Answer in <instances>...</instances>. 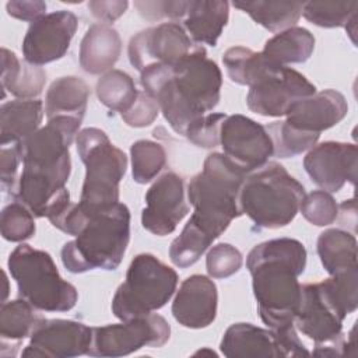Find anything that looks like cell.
<instances>
[{"label":"cell","mask_w":358,"mask_h":358,"mask_svg":"<svg viewBox=\"0 0 358 358\" xmlns=\"http://www.w3.org/2000/svg\"><path fill=\"white\" fill-rule=\"evenodd\" d=\"M46 83V73L39 66L21 63L17 56L1 48V88L3 98L6 91L20 99H34L38 96Z\"/></svg>","instance_id":"obj_26"},{"label":"cell","mask_w":358,"mask_h":358,"mask_svg":"<svg viewBox=\"0 0 358 358\" xmlns=\"http://www.w3.org/2000/svg\"><path fill=\"white\" fill-rule=\"evenodd\" d=\"M222 63L232 83L248 87L256 84L266 73L278 66L262 52H253L245 46L229 48L222 56Z\"/></svg>","instance_id":"obj_31"},{"label":"cell","mask_w":358,"mask_h":358,"mask_svg":"<svg viewBox=\"0 0 358 358\" xmlns=\"http://www.w3.org/2000/svg\"><path fill=\"white\" fill-rule=\"evenodd\" d=\"M260 319L268 329L294 326L301 303L298 277L306 267L302 242L278 238L256 245L246 257Z\"/></svg>","instance_id":"obj_4"},{"label":"cell","mask_w":358,"mask_h":358,"mask_svg":"<svg viewBox=\"0 0 358 358\" xmlns=\"http://www.w3.org/2000/svg\"><path fill=\"white\" fill-rule=\"evenodd\" d=\"M268 136L271 137L274 155L280 158H289L302 154L316 145L320 134L305 133L292 126L285 120L273 122L264 126Z\"/></svg>","instance_id":"obj_33"},{"label":"cell","mask_w":358,"mask_h":358,"mask_svg":"<svg viewBox=\"0 0 358 358\" xmlns=\"http://www.w3.org/2000/svg\"><path fill=\"white\" fill-rule=\"evenodd\" d=\"M305 187L278 162H267L246 175L239 207L257 227L277 229L288 225L296 215Z\"/></svg>","instance_id":"obj_7"},{"label":"cell","mask_w":358,"mask_h":358,"mask_svg":"<svg viewBox=\"0 0 358 358\" xmlns=\"http://www.w3.org/2000/svg\"><path fill=\"white\" fill-rule=\"evenodd\" d=\"M122 52V39L108 24L91 25L80 45V66L90 74H102L112 70Z\"/></svg>","instance_id":"obj_22"},{"label":"cell","mask_w":358,"mask_h":358,"mask_svg":"<svg viewBox=\"0 0 358 358\" xmlns=\"http://www.w3.org/2000/svg\"><path fill=\"white\" fill-rule=\"evenodd\" d=\"M299 210L302 215L316 227H326L336 221L338 215V206L333 196L324 190H315L305 194Z\"/></svg>","instance_id":"obj_37"},{"label":"cell","mask_w":358,"mask_h":358,"mask_svg":"<svg viewBox=\"0 0 358 358\" xmlns=\"http://www.w3.org/2000/svg\"><path fill=\"white\" fill-rule=\"evenodd\" d=\"M18 295L35 309L45 312H67L78 299L73 284L63 280L52 256L27 243L17 246L7 262Z\"/></svg>","instance_id":"obj_9"},{"label":"cell","mask_w":358,"mask_h":358,"mask_svg":"<svg viewBox=\"0 0 358 358\" xmlns=\"http://www.w3.org/2000/svg\"><path fill=\"white\" fill-rule=\"evenodd\" d=\"M220 350L228 358L285 357L274 330L262 329L250 323L231 324L222 336Z\"/></svg>","instance_id":"obj_21"},{"label":"cell","mask_w":358,"mask_h":358,"mask_svg":"<svg viewBox=\"0 0 358 358\" xmlns=\"http://www.w3.org/2000/svg\"><path fill=\"white\" fill-rule=\"evenodd\" d=\"M357 11L358 1H308L302 7V15L323 28L345 27Z\"/></svg>","instance_id":"obj_35"},{"label":"cell","mask_w":358,"mask_h":358,"mask_svg":"<svg viewBox=\"0 0 358 358\" xmlns=\"http://www.w3.org/2000/svg\"><path fill=\"white\" fill-rule=\"evenodd\" d=\"M197 45L178 22H162L143 29L130 39L129 60L140 73L152 64L173 66Z\"/></svg>","instance_id":"obj_14"},{"label":"cell","mask_w":358,"mask_h":358,"mask_svg":"<svg viewBox=\"0 0 358 358\" xmlns=\"http://www.w3.org/2000/svg\"><path fill=\"white\" fill-rule=\"evenodd\" d=\"M90 87L87 83L74 76L60 77L55 80L45 96V115L49 119L56 116H73L83 120Z\"/></svg>","instance_id":"obj_27"},{"label":"cell","mask_w":358,"mask_h":358,"mask_svg":"<svg viewBox=\"0 0 358 358\" xmlns=\"http://www.w3.org/2000/svg\"><path fill=\"white\" fill-rule=\"evenodd\" d=\"M178 274L154 255H137L112 299V312L122 322L161 309L173 295Z\"/></svg>","instance_id":"obj_10"},{"label":"cell","mask_w":358,"mask_h":358,"mask_svg":"<svg viewBox=\"0 0 358 358\" xmlns=\"http://www.w3.org/2000/svg\"><path fill=\"white\" fill-rule=\"evenodd\" d=\"M315 49V38L306 28L291 27L270 38L262 53L278 66L303 63Z\"/></svg>","instance_id":"obj_29"},{"label":"cell","mask_w":358,"mask_h":358,"mask_svg":"<svg viewBox=\"0 0 358 358\" xmlns=\"http://www.w3.org/2000/svg\"><path fill=\"white\" fill-rule=\"evenodd\" d=\"M234 7L245 11L259 25L271 32L294 27L302 15L301 1H234Z\"/></svg>","instance_id":"obj_30"},{"label":"cell","mask_w":358,"mask_h":358,"mask_svg":"<svg viewBox=\"0 0 358 358\" xmlns=\"http://www.w3.org/2000/svg\"><path fill=\"white\" fill-rule=\"evenodd\" d=\"M158 112L159 106L157 101L145 91H138L134 103L120 116L124 123L131 127H145L157 119Z\"/></svg>","instance_id":"obj_40"},{"label":"cell","mask_w":358,"mask_h":358,"mask_svg":"<svg viewBox=\"0 0 358 358\" xmlns=\"http://www.w3.org/2000/svg\"><path fill=\"white\" fill-rule=\"evenodd\" d=\"M249 88L248 108L268 117L285 116L296 101L316 92V87L303 74L285 66L271 69Z\"/></svg>","instance_id":"obj_12"},{"label":"cell","mask_w":358,"mask_h":358,"mask_svg":"<svg viewBox=\"0 0 358 358\" xmlns=\"http://www.w3.org/2000/svg\"><path fill=\"white\" fill-rule=\"evenodd\" d=\"M43 117L41 99H15L4 102L0 108V143H20L34 134Z\"/></svg>","instance_id":"obj_25"},{"label":"cell","mask_w":358,"mask_h":358,"mask_svg":"<svg viewBox=\"0 0 358 358\" xmlns=\"http://www.w3.org/2000/svg\"><path fill=\"white\" fill-rule=\"evenodd\" d=\"M34 214L20 201L7 204L0 217L1 236L8 242H22L34 236L35 221Z\"/></svg>","instance_id":"obj_36"},{"label":"cell","mask_w":358,"mask_h":358,"mask_svg":"<svg viewBox=\"0 0 358 358\" xmlns=\"http://www.w3.org/2000/svg\"><path fill=\"white\" fill-rule=\"evenodd\" d=\"M140 83L158 103L159 110L178 133L187 129L220 102L222 74L207 57L203 46H196L173 66L152 64L141 71Z\"/></svg>","instance_id":"obj_3"},{"label":"cell","mask_w":358,"mask_h":358,"mask_svg":"<svg viewBox=\"0 0 358 358\" xmlns=\"http://www.w3.org/2000/svg\"><path fill=\"white\" fill-rule=\"evenodd\" d=\"M348 112L343 94L336 90H323L296 101L287 112L285 122L305 133L320 134L341 122Z\"/></svg>","instance_id":"obj_20"},{"label":"cell","mask_w":358,"mask_h":358,"mask_svg":"<svg viewBox=\"0 0 358 358\" xmlns=\"http://www.w3.org/2000/svg\"><path fill=\"white\" fill-rule=\"evenodd\" d=\"M220 144L225 158L245 173L262 168L274 155L266 127L243 115H231L222 120Z\"/></svg>","instance_id":"obj_13"},{"label":"cell","mask_w":358,"mask_h":358,"mask_svg":"<svg viewBox=\"0 0 358 358\" xmlns=\"http://www.w3.org/2000/svg\"><path fill=\"white\" fill-rule=\"evenodd\" d=\"M76 144L85 165L78 206L87 214H94L119 201V183L126 173L127 157L96 127L83 129Z\"/></svg>","instance_id":"obj_8"},{"label":"cell","mask_w":358,"mask_h":358,"mask_svg":"<svg viewBox=\"0 0 358 358\" xmlns=\"http://www.w3.org/2000/svg\"><path fill=\"white\" fill-rule=\"evenodd\" d=\"M129 3L126 0H119V1H90L88 8L91 10L92 15L96 17L101 21L105 22H113L117 20L124 11L127 10Z\"/></svg>","instance_id":"obj_44"},{"label":"cell","mask_w":358,"mask_h":358,"mask_svg":"<svg viewBox=\"0 0 358 358\" xmlns=\"http://www.w3.org/2000/svg\"><path fill=\"white\" fill-rule=\"evenodd\" d=\"M187 3L189 1H136L134 6L140 14L150 21L165 17L171 20H183Z\"/></svg>","instance_id":"obj_41"},{"label":"cell","mask_w":358,"mask_h":358,"mask_svg":"<svg viewBox=\"0 0 358 358\" xmlns=\"http://www.w3.org/2000/svg\"><path fill=\"white\" fill-rule=\"evenodd\" d=\"M0 159H1V168H0V175H1V189L4 192L11 190L14 192L15 185H17V171H18V164L21 162L17 147H1L0 151Z\"/></svg>","instance_id":"obj_42"},{"label":"cell","mask_w":358,"mask_h":358,"mask_svg":"<svg viewBox=\"0 0 358 358\" xmlns=\"http://www.w3.org/2000/svg\"><path fill=\"white\" fill-rule=\"evenodd\" d=\"M357 268L331 275L320 282L301 287V303L294 319L298 330L315 341L313 355L341 357L347 354L343 322L358 306Z\"/></svg>","instance_id":"obj_5"},{"label":"cell","mask_w":358,"mask_h":358,"mask_svg":"<svg viewBox=\"0 0 358 358\" xmlns=\"http://www.w3.org/2000/svg\"><path fill=\"white\" fill-rule=\"evenodd\" d=\"M358 148L352 143L324 141L309 150L303 166L309 178L324 192H338L345 182L357 183Z\"/></svg>","instance_id":"obj_18"},{"label":"cell","mask_w":358,"mask_h":358,"mask_svg":"<svg viewBox=\"0 0 358 358\" xmlns=\"http://www.w3.org/2000/svg\"><path fill=\"white\" fill-rule=\"evenodd\" d=\"M169 336V323L158 313H148L117 324L92 327V343L87 355L123 357L143 347H162Z\"/></svg>","instance_id":"obj_11"},{"label":"cell","mask_w":358,"mask_h":358,"mask_svg":"<svg viewBox=\"0 0 358 358\" xmlns=\"http://www.w3.org/2000/svg\"><path fill=\"white\" fill-rule=\"evenodd\" d=\"M229 4L222 0H190L183 27L197 43L215 46L228 22Z\"/></svg>","instance_id":"obj_23"},{"label":"cell","mask_w":358,"mask_h":358,"mask_svg":"<svg viewBox=\"0 0 358 358\" xmlns=\"http://www.w3.org/2000/svg\"><path fill=\"white\" fill-rule=\"evenodd\" d=\"M43 319L45 317L36 313L35 308L24 298L4 302L0 308V354L10 348L7 357H14L11 347L17 352L21 341L31 337Z\"/></svg>","instance_id":"obj_24"},{"label":"cell","mask_w":358,"mask_h":358,"mask_svg":"<svg viewBox=\"0 0 358 358\" xmlns=\"http://www.w3.org/2000/svg\"><path fill=\"white\" fill-rule=\"evenodd\" d=\"M317 255L330 275L358 268L357 239L347 231L331 228L322 232L317 238Z\"/></svg>","instance_id":"obj_28"},{"label":"cell","mask_w":358,"mask_h":358,"mask_svg":"<svg viewBox=\"0 0 358 358\" xmlns=\"http://www.w3.org/2000/svg\"><path fill=\"white\" fill-rule=\"evenodd\" d=\"M218 294L214 281L203 274L187 277L172 302L175 320L187 329H204L217 316Z\"/></svg>","instance_id":"obj_19"},{"label":"cell","mask_w":358,"mask_h":358,"mask_svg":"<svg viewBox=\"0 0 358 358\" xmlns=\"http://www.w3.org/2000/svg\"><path fill=\"white\" fill-rule=\"evenodd\" d=\"M92 343V327L76 320L43 319L22 350V357L71 358L87 355Z\"/></svg>","instance_id":"obj_17"},{"label":"cell","mask_w":358,"mask_h":358,"mask_svg":"<svg viewBox=\"0 0 358 358\" xmlns=\"http://www.w3.org/2000/svg\"><path fill=\"white\" fill-rule=\"evenodd\" d=\"M242 262V255L235 246L229 243H218L208 250L206 267L210 277L227 278L239 271Z\"/></svg>","instance_id":"obj_38"},{"label":"cell","mask_w":358,"mask_h":358,"mask_svg":"<svg viewBox=\"0 0 358 358\" xmlns=\"http://www.w3.org/2000/svg\"><path fill=\"white\" fill-rule=\"evenodd\" d=\"M8 15L22 21H36L45 15L46 4L43 1H8L6 4Z\"/></svg>","instance_id":"obj_43"},{"label":"cell","mask_w":358,"mask_h":358,"mask_svg":"<svg viewBox=\"0 0 358 358\" xmlns=\"http://www.w3.org/2000/svg\"><path fill=\"white\" fill-rule=\"evenodd\" d=\"M80 124L78 117L56 116L15 144L22 172L13 194L38 218H49L70 203L66 189L71 171L69 148Z\"/></svg>","instance_id":"obj_2"},{"label":"cell","mask_w":358,"mask_h":358,"mask_svg":"<svg viewBox=\"0 0 358 358\" xmlns=\"http://www.w3.org/2000/svg\"><path fill=\"white\" fill-rule=\"evenodd\" d=\"M130 241V211L126 204L115 203L88 214L76 239L62 248L63 266L70 273L119 267Z\"/></svg>","instance_id":"obj_6"},{"label":"cell","mask_w":358,"mask_h":358,"mask_svg":"<svg viewBox=\"0 0 358 358\" xmlns=\"http://www.w3.org/2000/svg\"><path fill=\"white\" fill-rule=\"evenodd\" d=\"M187 213L183 179L175 172H166L145 193L141 224L148 232L165 236L176 229Z\"/></svg>","instance_id":"obj_16"},{"label":"cell","mask_w":358,"mask_h":358,"mask_svg":"<svg viewBox=\"0 0 358 358\" xmlns=\"http://www.w3.org/2000/svg\"><path fill=\"white\" fill-rule=\"evenodd\" d=\"M225 113L210 112L197 119L186 131V137L193 144L203 148H214L220 144V129Z\"/></svg>","instance_id":"obj_39"},{"label":"cell","mask_w":358,"mask_h":358,"mask_svg":"<svg viewBox=\"0 0 358 358\" xmlns=\"http://www.w3.org/2000/svg\"><path fill=\"white\" fill-rule=\"evenodd\" d=\"M246 175L224 154L207 155L203 171L187 186V197L194 211L169 248L171 262L176 267L193 266L231 221L242 215L239 192Z\"/></svg>","instance_id":"obj_1"},{"label":"cell","mask_w":358,"mask_h":358,"mask_svg":"<svg viewBox=\"0 0 358 358\" xmlns=\"http://www.w3.org/2000/svg\"><path fill=\"white\" fill-rule=\"evenodd\" d=\"M138 91L133 78L122 70H110L105 73L96 83V96L106 108L126 112L136 101Z\"/></svg>","instance_id":"obj_32"},{"label":"cell","mask_w":358,"mask_h":358,"mask_svg":"<svg viewBox=\"0 0 358 358\" xmlns=\"http://www.w3.org/2000/svg\"><path fill=\"white\" fill-rule=\"evenodd\" d=\"M131 173L137 183L151 182L165 166L166 154L159 143L151 140H138L130 147Z\"/></svg>","instance_id":"obj_34"},{"label":"cell","mask_w":358,"mask_h":358,"mask_svg":"<svg viewBox=\"0 0 358 358\" xmlns=\"http://www.w3.org/2000/svg\"><path fill=\"white\" fill-rule=\"evenodd\" d=\"M78 20L67 10L45 14L31 22L22 41L24 60L34 66H43L62 59L77 31Z\"/></svg>","instance_id":"obj_15"}]
</instances>
